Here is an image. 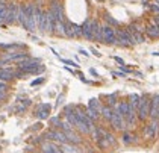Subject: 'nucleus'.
<instances>
[{
  "label": "nucleus",
  "instance_id": "nucleus-1",
  "mask_svg": "<svg viewBox=\"0 0 159 153\" xmlns=\"http://www.w3.org/2000/svg\"><path fill=\"white\" fill-rule=\"evenodd\" d=\"M136 115H138V118H140L141 121H144L148 118V112H150V99H148L147 96L144 97H141L140 99V105H138V108H136Z\"/></svg>",
  "mask_w": 159,
  "mask_h": 153
},
{
  "label": "nucleus",
  "instance_id": "nucleus-2",
  "mask_svg": "<svg viewBox=\"0 0 159 153\" xmlns=\"http://www.w3.org/2000/svg\"><path fill=\"white\" fill-rule=\"evenodd\" d=\"M115 36H117V44L121 46V47H130V46H134V38H132V34H129L126 29L123 30H117L115 32Z\"/></svg>",
  "mask_w": 159,
  "mask_h": 153
},
{
  "label": "nucleus",
  "instance_id": "nucleus-3",
  "mask_svg": "<svg viewBox=\"0 0 159 153\" xmlns=\"http://www.w3.org/2000/svg\"><path fill=\"white\" fill-rule=\"evenodd\" d=\"M35 8H36V5H34V3H26L24 5L26 17H28V30H29V32H34V30L36 29V24H35Z\"/></svg>",
  "mask_w": 159,
  "mask_h": 153
},
{
  "label": "nucleus",
  "instance_id": "nucleus-4",
  "mask_svg": "<svg viewBox=\"0 0 159 153\" xmlns=\"http://www.w3.org/2000/svg\"><path fill=\"white\" fill-rule=\"evenodd\" d=\"M102 43L105 44H117V36L112 26H102Z\"/></svg>",
  "mask_w": 159,
  "mask_h": 153
},
{
  "label": "nucleus",
  "instance_id": "nucleus-5",
  "mask_svg": "<svg viewBox=\"0 0 159 153\" xmlns=\"http://www.w3.org/2000/svg\"><path fill=\"white\" fill-rule=\"evenodd\" d=\"M17 14H18V5L17 3H8V11H6V18L5 23L12 24L17 21Z\"/></svg>",
  "mask_w": 159,
  "mask_h": 153
},
{
  "label": "nucleus",
  "instance_id": "nucleus-6",
  "mask_svg": "<svg viewBox=\"0 0 159 153\" xmlns=\"http://www.w3.org/2000/svg\"><path fill=\"white\" fill-rule=\"evenodd\" d=\"M49 11L53 14L56 21H64V12H62V5L58 2V0H52L50 3V9Z\"/></svg>",
  "mask_w": 159,
  "mask_h": 153
},
{
  "label": "nucleus",
  "instance_id": "nucleus-7",
  "mask_svg": "<svg viewBox=\"0 0 159 153\" xmlns=\"http://www.w3.org/2000/svg\"><path fill=\"white\" fill-rule=\"evenodd\" d=\"M109 123L112 124V127L115 130H124L126 127V123H124V117L118 112H112V117H111Z\"/></svg>",
  "mask_w": 159,
  "mask_h": 153
},
{
  "label": "nucleus",
  "instance_id": "nucleus-8",
  "mask_svg": "<svg viewBox=\"0 0 159 153\" xmlns=\"http://www.w3.org/2000/svg\"><path fill=\"white\" fill-rule=\"evenodd\" d=\"M81 28H82V36L83 38L88 40V41H94V38H93V20L87 18Z\"/></svg>",
  "mask_w": 159,
  "mask_h": 153
},
{
  "label": "nucleus",
  "instance_id": "nucleus-9",
  "mask_svg": "<svg viewBox=\"0 0 159 153\" xmlns=\"http://www.w3.org/2000/svg\"><path fill=\"white\" fill-rule=\"evenodd\" d=\"M158 121L159 120H153L150 124H147L144 127V136H146V138H148V140L155 138V135L158 132Z\"/></svg>",
  "mask_w": 159,
  "mask_h": 153
},
{
  "label": "nucleus",
  "instance_id": "nucleus-10",
  "mask_svg": "<svg viewBox=\"0 0 159 153\" xmlns=\"http://www.w3.org/2000/svg\"><path fill=\"white\" fill-rule=\"evenodd\" d=\"M50 109H52V106L49 103L38 105V108H36V117H38L40 120H46L47 117H49V114H50Z\"/></svg>",
  "mask_w": 159,
  "mask_h": 153
},
{
  "label": "nucleus",
  "instance_id": "nucleus-11",
  "mask_svg": "<svg viewBox=\"0 0 159 153\" xmlns=\"http://www.w3.org/2000/svg\"><path fill=\"white\" fill-rule=\"evenodd\" d=\"M15 79V71H12L11 68H0V81L9 82Z\"/></svg>",
  "mask_w": 159,
  "mask_h": 153
},
{
  "label": "nucleus",
  "instance_id": "nucleus-12",
  "mask_svg": "<svg viewBox=\"0 0 159 153\" xmlns=\"http://www.w3.org/2000/svg\"><path fill=\"white\" fill-rule=\"evenodd\" d=\"M64 134H65V138H67V142H68V144H79V142L82 141V140H81V136L73 132V129L65 130Z\"/></svg>",
  "mask_w": 159,
  "mask_h": 153
},
{
  "label": "nucleus",
  "instance_id": "nucleus-13",
  "mask_svg": "<svg viewBox=\"0 0 159 153\" xmlns=\"http://www.w3.org/2000/svg\"><path fill=\"white\" fill-rule=\"evenodd\" d=\"M93 38H94V41H100L102 43V26L95 20H93Z\"/></svg>",
  "mask_w": 159,
  "mask_h": 153
},
{
  "label": "nucleus",
  "instance_id": "nucleus-14",
  "mask_svg": "<svg viewBox=\"0 0 159 153\" xmlns=\"http://www.w3.org/2000/svg\"><path fill=\"white\" fill-rule=\"evenodd\" d=\"M144 30H146V34L150 36V38H159V28L155 23H152L150 26H147Z\"/></svg>",
  "mask_w": 159,
  "mask_h": 153
},
{
  "label": "nucleus",
  "instance_id": "nucleus-15",
  "mask_svg": "<svg viewBox=\"0 0 159 153\" xmlns=\"http://www.w3.org/2000/svg\"><path fill=\"white\" fill-rule=\"evenodd\" d=\"M112 112H114V111H112V108H111L109 105H106V106L100 108V115H102L106 121L111 120V117H112Z\"/></svg>",
  "mask_w": 159,
  "mask_h": 153
},
{
  "label": "nucleus",
  "instance_id": "nucleus-16",
  "mask_svg": "<svg viewBox=\"0 0 159 153\" xmlns=\"http://www.w3.org/2000/svg\"><path fill=\"white\" fill-rule=\"evenodd\" d=\"M6 11H8V3L5 2V0H0V23H5Z\"/></svg>",
  "mask_w": 159,
  "mask_h": 153
},
{
  "label": "nucleus",
  "instance_id": "nucleus-17",
  "mask_svg": "<svg viewBox=\"0 0 159 153\" xmlns=\"http://www.w3.org/2000/svg\"><path fill=\"white\" fill-rule=\"evenodd\" d=\"M53 34H56L58 36H65V32H64V21H55Z\"/></svg>",
  "mask_w": 159,
  "mask_h": 153
},
{
  "label": "nucleus",
  "instance_id": "nucleus-18",
  "mask_svg": "<svg viewBox=\"0 0 159 153\" xmlns=\"http://www.w3.org/2000/svg\"><path fill=\"white\" fill-rule=\"evenodd\" d=\"M118 112L123 115V117H126L127 112H129V102H120L118 103Z\"/></svg>",
  "mask_w": 159,
  "mask_h": 153
},
{
  "label": "nucleus",
  "instance_id": "nucleus-19",
  "mask_svg": "<svg viewBox=\"0 0 159 153\" xmlns=\"http://www.w3.org/2000/svg\"><path fill=\"white\" fill-rule=\"evenodd\" d=\"M97 146H99V149H100V150H108L111 144H109V141L106 140L105 136H102V138H99V140H97Z\"/></svg>",
  "mask_w": 159,
  "mask_h": 153
},
{
  "label": "nucleus",
  "instance_id": "nucleus-20",
  "mask_svg": "<svg viewBox=\"0 0 159 153\" xmlns=\"http://www.w3.org/2000/svg\"><path fill=\"white\" fill-rule=\"evenodd\" d=\"M61 152H64V153H79L76 147H74L73 144H68V142L61 146Z\"/></svg>",
  "mask_w": 159,
  "mask_h": 153
},
{
  "label": "nucleus",
  "instance_id": "nucleus-21",
  "mask_svg": "<svg viewBox=\"0 0 159 153\" xmlns=\"http://www.w3.org/2000/svg\"><path fill=\"white\" fill-rule=\"evenodd\" d=\"M85 114H87V117H88L89 120H93V121H95V120L100 117V112H97V111H94V109H89V108H87Z\"/></svg>",
  "mask_w": 159,
  "mask_h": 153
},
{
  "label": "nucleus",
  "instance_id": "nucleus-22",
  "mask_svg": "<svg viewBox=\"0 0 159 153\" xmlns=\"http://www.w3.org/2000/svg\"><path fill=\"white\" fill-rule=\"evenodd\" d=\"M88 108L89 109H94V111H97V112H100V102H99V99H91L88 102Z\"/></svg>",
  "mask_w": 159,
  "mask_h": 153
},
{
  "label": "nucleus",
  "instance_id": "nucleus-23",
  "mask_svg": "<svg viewBox=\"0 0 159 153\" xmlns=\"http://www.w3.org/2000/svg\"><path fill=\"white\" fill-rule=\"evenodd\" d=\"M140 99H141V97L138 96V94H132L130 99H129V105H130V106L134 108V109H136L138 105H140Z\"/></svg>",
  "mask_w": 159,
  "mask_h": 153
},
{
  "label": "nucleus",
  "instance_id": "nucleus-24",
  "mask_svg": "<svg viewBox=\"0 0 159 153\" xmlns=\"http://www.w3.org/2000/svg\"><path fill=\"white\" fill-rule=\"evenodd\" d=\"M71 30H73V36H74V38H82V28H81V26L71 23Z\"/></svg>",
  "mask_w": 159,
  "mask_h": 153
},
{
  "label": "nucleus",
  "instance_id": "nucleus-25",
  "mask_svg": "<svg viewBox=\"0 0 159 153\" xmlns=\"http://www.w3.org/2000/svg\"><path fill=\"white\" fill-rule=\"evenodd\" d=\"M132 38H134V43H144L146 38L141 32H132Z\"/></svg>",
  "mask_w": 159,
  "mask_h": 153
},
{
  "label": "nucleus",
  "instance_id": "nucleus-26",
  "mask_svg": "<svg viewBox=\"0 0 159 153\" xmlns=\"http://www.w3.org/2000/svg\"><path fill=\"white\" fill-rule=\"evenodd\" d=\"M64 32H65V36H68V38H74L71 30V23H64Z\"/></svg>",
  "mask_w": 159,
  "mask_h": 153
},
{
  "label": "nucleus",
  "instance_id": "nucleus-27",
  "mask_svg": "<svg viewBox=\"0 0 159 153\" xmlns=\"http://www.w3.org/2000/svg\"><path fill=\"white\" fill-rule=\"evenodd\" d=\"M105 20H106V21H108L111 26H118V21H117L115 18H112V17H111L109 14H105Z\"/></svg>",
  "mask_w": 159,
  "mask_h": 153
},
{
  "label": "nucleus",
  "instance_id": "nucleus-28",
  "mask_svg": "<svg viewBox=\"0 0 159 153\" xmlns=\"http://www.w3.org/2000/svg\"><path fill=\"white\" fill-rule=\"evenodd\" d=\"M108 100H109V106L112 108V106H115L117 103V94H111V96H108Z\"/></svg>",
  "mask_w": 159,
  "mask_h": 153
},
{
  "label": "nucleus",
  "instance_id": "nucleus-29",
  "mask_svg": "<svg viewBox=\"0 0 159 153\" xmlns=\"http://www.w3.org/2000/svg\"><path fill=\"white\" fill-rule=\"evenodd\" d=\"M132 138H134V136H132L130 134L124 132V135H123V142H124V144H130V142H132Z\"/></svg>",
  "mask_w": 159,
  "mask_h": 153
},
{
  "label": "nucleus",
  "instance_id": "nucleus-30",
  "mask_svg": "<svg viewBox=\"0 0 159 153\" xmlns=\"http://www.w3.org/2000/svg\"><path fill=\"white\" fill-rule=\"evenodd\" d=\"M9 88V83L5 82V81H0V91H5L6 93V89Z\"/></svg>",
  "mask_w": 159,
  "mask_h": 153
},
{
  "label": "nucleus",
  "instance_id": "nucleus-31",
  "mask_svg": "<svg viewBox=\"0 0 159 153\" xmlns=\"http://www.w3.org/2000/svg\"><path fill=\"white\" fill-rule=\"evenodd\" d=\"M64 64H67V65H73V67H79L76 62H73V61H70V59H61Z\"/></svg>",
  "mask_w": 159,
  "mask_h": 153
},
{
  "label": "nucleus",
  "instance_id": "nucleus-32",
  "mask_svg": "<svg viewBox=\"0 0 159 153\" xmlns=\"http://www.w3.org/2000/svg\"><path fill=\"white\" fill-rule=\"evenodd\" d=\"M42 82H44V77H40V79H35V81L32 82L30 85H32V87H35V85H40V83H42Z\"/></svg>",
  "mask_w": 159,
  "mask_h": 153
},
{
  "label": "nucleus",
  "instance_id": "nucleus-33",
  "mask_svg": "<svg viewBox=\"0 0 159 153\" xmlns=\"http://www.w3.org/2000/svg\"><path fill=\"white\" fill-rule=\"evenodd\" d=\"M5 99H6V93H5V91H0V102H3Z\"/></svg>",
  "mask_w": 159,
  "mask_h": 153
},
{
  "label": "nucleus",
  "instance_id": "nucleus-34",
  "mask_svg": "<svg viewBox=\"0 0 159 153\" xmlns=\"http://www.w3.org/2000/svg\"><path fill=\"white\" fill-rule=\"evenodd\" d=\"M114 59H115L117 62H118V64H120V65H124V61H123V59H121V58H118V56H115V58H114Z\"/></svg>",
  "mask_w": 159,
  "mask_h": 153
},
{
  "label": "nucleus",
  "instance_id": "nucleus-35",
  "mask_svg": "<svg viewBox=\"0 0 159 153\" xmlns=\"http://www.w3.org/2000/svg\"><path fill=\"white\" fill-rule=\"evenodd\" d=\"M6 65H8V62H6V61L0 59V68H6Z\"/></svg>",
  "mask_w": 159,
  "mask_h": 153
},
{
  "label": "nucleus",
  "instance_id": "nucleus-36",
  "mask_svg": "<svg viewBox=\"0 0 159 153\" xmlns=\"http://www.w3.org/2000/svg\"><path fill=\"white\" fill-rule=\"evenodd\" d=\"M64 102V96H59V97H58V103H56V106H59V105Z\"/></svg>",
  "mask_w": 159,
  "mask_h": 153
},
{
  "label": "nucleus",
  "instance_id": "nucleus-37",
  "mask_svg": "<svg viewBox=\"0 0 159 153\" xmlns=\"http://www.w3.org/2000/svg\"><path fill=\"white\" fill-rule=\"evenodd\" d=\"M79 53H81V55H83V56H88V55H89L88 52H87V50H83V49H81V50H79Z\"/></svg>",
  "mask_w": 159,
  "mask_h": 153
},
{
  "label": "nucleus",
  "instance_id": "nucleus-38",
  "mask_svg": "<svg viewBox=\"0 0 159 153\" xmlns=\"http://www.w3.org/2000/svg\"><path fill=\"white\" fill-rule=\"evenodd\" d=\"M91 52H93V53H94L95 56H99V58H100V56H102V55H100V53H99V52H97V50H95V49H91Z\"/></svg>",
  "mask_w": 159,
  "mask_h": 153
},
{
  "label": "nucleus",
  "instance_id": "nucleus-39",
  "mask_svg": "<svg viewBox=\"0 0 159 153\" xmlns=\"http://www.w3.org/2000/svg\"><path fill=\"white\" fill-rule=\"evenodd\" d=\"M89 73H91V74H93V76H95V77H97V71H95V70H94V68H91V70H89Z\"/></svg>",
  "mask_w": 159,
  "mask_h": 153
},
{
  "label": "nucleus",
  "instance_id": "nucleus-40",
  "mask_svg": "<svg viewBox=\"0 0 159 153\" xmlns=\"http://www.w3.org/2000/svg\"><path fill=\"white\" fill-rule=\"evenodd\" d=\"M153 23H155L158 28H159V18H155V20H153Z\"/></svg>",
  "mask_w": 159,
  "mask_h": 153
},
{
  "label": "nucleus",
  "instance_id": "nucleus-41",
  "mask_svg": "<svg viewBox=\"0 0 159 153\" xmlns=\"http://www.w3.org/2000/svg\"><path fill=\"white\" fill-rule=\"evenodd\" d=\"M156 5H159V0H156Z\"/></svg>",
  "mask_w": 159,
  "mask_h": 153
},
{
  "label": "nucleus",
  "instance_id": "nucleus-42",
  "mask_svg": "<svg viewBox=\"0 0 159 153\" xmlns=\"http://www.w3.org/2000/svg\"><path fill=\"white\" fill-rule=\"evenodd\" d=\"M59 153H64V152H59Z\"/></svg>",
  "mask_w": 159,
  "mask_h": 153
}]
</instances>
